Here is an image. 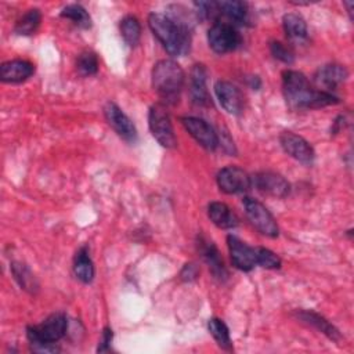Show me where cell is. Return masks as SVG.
<instances>
[{"instance_id":"484cf974","label":"cell","mask_w":354,"mask_h":354,"mask_svg":"<svg viewBox=\"0 0 354 354\" xmlns=\"http://www.w3.org/2000/svg\"><path fill=\"white\" fill-rule=\"evenodd\" d=\"M207 329L223 350H232L230 330L224 321H221L220 318H210L207 322Z\"/></svg>"},{"instance_id":"30bf717a","label":"cell","mask_w":354,"mask_h":354,"mask_svg":"<svg viewBox=\"0 0 354 354\" xmlns=\"http://www.w3.org/2000/svg\"><path fill=\"white\" fill-rule=\"evenodd\" d=\"M104 115L108 124L116 131V134L127 142L137 140V129L131 119L113 102H106L104 106Z\"/></svg>"},{"instance_id":"8992f818","label":"cell","mask_w":354,"mask_h":354,"mask_svg":"<svg viewBox=\"0 0 354 354\" xmlns=\"http://www.w3.org/2000/svg\"><path fill=\"white\" fill-rule=\"evenodd\" d=\"M243 207L246 212V216L250 221V224L263 235L275 238L278 236L279 228L278 224L274 218V216L268 212V209L259 202L257 199L253 198H243Z\"/></svg>"},{"instance_id":"5bb4252c","label":"cell","mask_w":354,"mask_h":354,"mask_svg":"<svg viewBox=\"0 0 354 354\" xmlns=\"http://www.w3.org/2000/svg\"><path fill=\"white\" fill-rule=\"evenodd\" d=\"M252 183L261 194H266L274 198H285L290 191L289 183L281 174L270 170L257 173L253 177Z\"/></svg>"},{"instance_id":"4fadbf2b","label":"cell","mask_w":354,"mask_h":354,"mask_svg":"<svg viewBox=\"0 0 354 354\" xmlns=\"http://www.w3.org/2000/svg\"><path fill=\"white\" fill-rule=\"evenodd\" d=\"M227 243L231 254V261L238 270L250 271L252 268H254V266H257L256 248L249 246L235 235H228Z\"/></svg>"},{"instance_id":"d4e9b609","label":"cell","mask_w":354,"mask_h":354,"mask_svg":"<svg viewBox=\"0 0 354 354\" xmlns=\"http://www.w3.org/2000/svg\"><path fill=\"white\" fill-rule=\"evenodd\" d=\"M120 33L124 41L130 46L134 47L138 44L140 37H141V25L138 19L133 15H127L120 21Z\"/></svg>"},{"instance_id":"1f68e13d","label":"cell","mask_w":354,"mask_h":354,"mask_svg":"<svg viewBox=\"0 0 354 354\" xmlns=\"http://www.w3.org/2000/svg\"><path fill=\"white\" fill-rule=\"evenodd\" d=\"M112 337H113L112 329H111V328H105V329L102 330L101 340H100V344H98L97 351H100V353L108 351V350H109V346H111V343H112Z\"/></svg>"},{"instance_id":"9c48e42d","label":"cell","mask_w":354,"mask_h":354,"mask_svg":"<svg viewBox=\"0 0 354 354\" xmlns=\"http://www.w3.org/2000/svg\"><path fill=\"white\" fill-rule=\"evenodd\" d=\"M217 185L220 191L225 194H241L250 188L252 178L243 169L238 166H227L217 173Z\"/></svg>"},{"instance_id":"3957f363","label":"cell","mask_w":354,"mask_h":354,"mask_svg":"<svg viewBox=\"0 0 354 354\" xmlns=\"http://www.w3.org/2000/svg\"><path fill=\"white\" fill-rule=\"evenodd\" d=\"M184 71L173 59H160L152 69V87L165 104H176L184 86Z\"/></svg>"},{"instance_id":"ffe728a7","label":"cell","mask_w":354,"mask_h":354,"mask_svg":"<svg viewBox=\"0 0 354 354\" xmlns=\"http://www.w3.org/2000/svg\"><path fill=\"white\" fill-rule=\"evenodd\" d=\"M297 318L308 325H313L314 328H317L319 332H322L324 335H326L330 340H340V332L328 321L325 319L322 315L314 313V311H299L297 313Z\"/></svg>"},{"instance_id":"4dcf8cb0","label":"cell","mask_w":354,"mask_h":354,"mask_svg":"<svg viewBox=\"0 0 354 354\" xmlns=\"http://www.w3.org/2000/svg\"><path fill=\"white\" fill-rule=\"evenodd\" d=\"M270 50H271V54L274 55V58H277V59H279V61H282L285 64H292L293 62V53L283 43H281V41H271Z\"/></svg>"},{"instance_id":"83f0119b","label":"cell","mask_w":354,"mask_h":354,"mask_svg":"<svg viewBox=\"0 0 354 354\" xmlns=\"http://www.w3.org/2000/svg\"><path fill=\"white\" fill-rule=\"evenodd\" d=\"M61 17L72 21L76 26L82 29H88L91 26V18L88 12L79 4H69L62 8Z\"/></svg>"},{"instance_id":"e0dca14e","label":"cell","mask_w":354,"mask_h":354,"mask_svg":"<svg viewBox=\"0 0 354 354\" xmlns=\"http://www.w3.org/2000/svg\"><path fill=\"white\" fill-rule=\"evenodd\" d=\"M206 77L207 72L205 65L196 64L191 69L189 75V93L192 97V101L196 105H209L210 104V97L206 86Z\"/></svg>"},{"instance_id":"7a4b0ae2","label":"cell","mask_w":354,"mask_h":354,"mask_svg":"<svg viewBox=\"0 0 354 354\" xmlns=\"http://www.w3.org/2000/svg\"><path fill=\"white\" fill-rule=\"evenodd\" d=\"M148 25L170 55L180 57L189 53L191 28L180 15L152 12L148 17Z\"/></svg>"},{"instance_id":"4316f807","label":"cell","mask_w":354,"mask_h":354,"mask_svg":"<svg viewBox=\"0 0 354 354\" xmlns=\"http://www.w3.org/2000/svg\"><path fill=\"white\" fill-rule=\"evenodd\" d=\"M11 271L15 278V281L19 283V286L30 293H33L37 289V282L35 279V275L30 272V270L19 263V261H12L11 263Z\"/></svg>"},{"instance_id":"f546056e","label":"cell","mask_w":354,"mask_h":354,"mask_svg":"<svg viewBox=\"0 0 354 354\" xmlns=\"http://www.w3.org/2000/svg\"><path fill=\"white\" fill-rule=\"evenodd\" d=\"M257 266L267 270H278L281 267V259L277 253L267 248H256Z\"/></svg>"},{"instance_id":"7c38bea8","label":"cell","mask_w":354,"mask_h":354,"mask_svg":"<svg viewBox=\"0 0 354 354\" xmlns=\"http://www.w3.org/2000/svg\"><path fill=\"white\" fill-rule=\"evenodd\" d=\"M214 93L220 105L230 115H241L243 112L245 97L235 84L225 80H218L214 84Z\"/></svg>"},{"instance_id":"cb8c5ba5","label":"cell","mask_w":354,"mask_h":354,"mask_svg":"<svg viewBox=\"0 0 354 354\" xmlns=\"http://www.w3.org/2000/svg\"><path fill=\"white\" fill-rule=\"evenodd\" d=\"M40 21H41L40 11L37 8H30L15 22L14 30H15V33L22 35V36L33 35L37 30Z\"/></svg>"},{"instance_id":"f1b7e54d","label":"cell","mask_w":354,"mask_h":354,"mask_svg":"<svg viewBox=\"0 0 354 354\" xmlns=\"http://www.w3.org/2000/svg\"><path fill=\"white\" fill-rule=\"evenodd\" d=\"M76 68L80 75L83 76H91L95 75L98 71V58L91 51H84L77 57Z\"/></svg>"},{"instance_id":"7402d4cb","label":"cell","mask_w":354,"mask_h":354,"mask_svg":"<svg viewBox=\"0 0 354 354\" xmlns=\"http://www.w3.org/2000/svg\"><path fill=\"white\" fill-rule=\"evenodd\" d=\"M73 272L76 278L84 283H90L94 278V264L87 248H80L73 260Z\"/></svg>"},{"instance_id":"ba28073f","label":"cell","mask_w":354,"mask_h":354,"mask_svg":"<svg viewBox=\"0 0 354 354\" xmlns=\"http://www.w3.org/2000/svg\"><path fill=\"white\" fill-rule=\"evenodd\" d=\"M181 123L189 136L205 149L214 151L218 147V137L206 120L196 116H184Z\"/></svg>"},{"instance_id":"d6986e66","label":"cell","mask_w":354,"mask_h":354,"mask_svg":"<svg viewBox=\"0 0 354 354\" xmlns=\"http://www.w3.org/2000/svg\"><path fill=\"white\" fill-rule=\"evenodd\" d=\"M207 216L214 225H217L218 228H223V230L235 228L238 225V217L231 210V207L223 202L209 203Z\"/></svg>"},{"instance_id":"277c9868","label":"cell","mask_w":354,"mask_h":354,"mask_svg":"<svg viewBox=\"0 0 354 354\" xmlns=\"http://www.w3.org/2000/svg\"><path fill=\"white\" fill-rule=\"evenodd\" d=\"M66 317L62 313H55L47 317L43 322L28 326L26 336L35 351L54 353L59 350L55 346V342L64 337V335L66 333Z\"/></svg>"},{"instance_id":"2e32d148","label":"cell","mask_w":354,"mask_h":354,"mask_svg":"<svg viewBox=\"0 0 354 354\" xmlns=\"http://www.w3.org/2000/svg\"><path fill=\"white\" fill-rule=\"evenodd\" d=\"M35 72L33 64L25 59H11L0 66V79L4 83H21Z\"/></svg>"},{"instance_id":"52a82bcc","label":"cell","mask_w":354,"mask_h":354,"mask_svg":"<svg viewBox=\"0 0 354 354\" xmlns=\"http://www.w3.org/2000/svg\"><path fill=\"white\" fill-rule=\"evenodd\" d=\"M207 43L214 53L225 54L241 44V36L234 25L217 21L207 30Z\"/></svg>"},{"instance_id":"ac0fdd59","label":"cell","mask_w":354,"mask_h":354,"mask_svg":"<svg viewBox=\"0 0 354 354\" xmlns=\"http://www.w3.org/2000/svg\"><path fill=\"white\" fill-rule=\"evenodd\" d=\"M198 250L217 279L227 278V270L224 267L220 252L212 241H209L205 236H201L198 239Z\"/></svg>"},{"instance_id":"603a6c76","label":"cell","mask_w":354,"mask_h":354,"mask_svg":"<svg viewBox=\"0 0 354 354\" xmlns=\"http://www.w3.org/2000/svg\"><path fill=\"white\" fill-rule=\"evenodd\" d=\"M220 14L234 24L243 25L248 21V4L243 1H220Z\"/></svg>"},{"instance_id":"5b68a950","label":"cell","mask_w":354,"mask_h":354,"mask_svg":"<svg viewBox=\"0 0 354 354\" xmlns=\"http://www.w3.org/2000/svg\"><path fill=\"white\" fill-rule=\"evenodd\" d=\"M148 124L155 140L165 148H174L177 138L173 130L170 115L163 104H153L149 108Z\"/></svg>"},{"instance_id":"8fae6325","label":"cell","mask_w":354,"mask_h":354,"mask_svg":"<svg viewBox=\"0 0 354 354\" xmlns=\"http://www.w3.org/2000/svg\"><path fill=\"white\" fill-rule=\"evenodd\" d=\"M279 142L283 151L292 156L293 159L299 160L304 165H311L315 158V152L310 142L304 140L303 137L292 133V131H283L279 136Z\"/></svg>"},{"instance_id":"44dd1931","label":"cell","mask_w":354,"mask_h":354,"mask_svg":"<svg viewBox=\"0 0 354 354\" xmlns=\"http://www.w3.org/2000/svg\"><path fill=\"white\" fill-rule=\"evenodd\" d=\"M282 26L288 39L292 41H303L307 37L306 21L299 14H285L282 18Z\"/></svg>"},{"instance_id":"6da1fadb","label":"cell","mask_w":354,"mask_h":354,"mask_svg":"<svg viewBox=\"0 0 354 354\" xmlns=\"http://www.w3.org/2000/svg\"><path fill=\"white\" fill-rule=\"evenodd\" d=\"M282 93L288 106L296 111L324 108L339 102V98L332 93L313 87L308 79L297 71L282 73Z\"/></svg>"},{"instance_id":"d6a6232c","label":"cell","mask_w":354,"mask_h":354,"mask_svg":"<svg viewBox=\"0 0 354 354\" xmlns=\"http://www.w3.org/2000/svg\"><path fill=\"white\" fill-rule=\"evenodd\" d=\"M198 275V268L195 264H185V267L181 271V278L184 281H192Z\"/></svg>"},{"instance_id":"9a60e30c","label":"cell","mask_w":354,"mask_h":354,"mask_svg":"<svg viewBox=\"0 0 354 354\" xmlns=\"http://www.w3.org/2000/svg\"><path fill=\"white\" fill-rule=\"evenodd\" d=\"M347 76L348 72L343 65L328 64L318 68L314 75V82L318 90L330 93V90H335L339 84H342L347 79Z\"/></svg>"}]
</instances>
